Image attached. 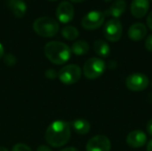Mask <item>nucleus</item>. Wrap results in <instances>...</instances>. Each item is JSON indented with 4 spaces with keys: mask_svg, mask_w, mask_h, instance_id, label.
Returning <instances> with one entry per match:
<instances>
[{
    "mask_svg": "<svg viewBox=\"0 0 152 151\" xmlns=\"http://www.w3.org/2000/svg\"><path fill=\"white\" fill-rule=\"evenodd\" d=\"M70 125L63 120L53 122L46 129L45 140L51 146L59 148L65 145L70 138Z\"/></svg>",
    "mask_w": 152,
    "mask_h": 151,
    "instance_id": "obj_1",
    "label": "nucleus"
},
{
    "mask_svg": "<svg viewBox=\"0 0 152 151\" xmlns=\"http://www.w3.org/2000/svg\"><path fill=\"white\" fill-rule=\"evenodd\" d=\"M46 58L54 64L62 65L66 63L71 55L70 48L64 43L52 41L47 43L44 48Z\"/></svg>",
    "mask_w": 152,
    "mask_h": 151,
    "instance_id": "obj_2",
    "label": "nucleus"
},
{
    "mask_svg": "<svg viewBox=\"0 0 152 151\" xmlns=\"http://www.w3.org/2000/svg\"><path fill=\"white\" fill-rule=\"evenodd\" d=\"M33 28L37 34L45 37H51L59 31L58 22L51 17H40L33 23Z\"/></svg>",
    "mask_w": 152,
    "mask_h": 151,
    "instance_id": "obj_3",
    "label": "nucleus"
},
{
    "mask_svg": "<svg viewBox=\"0 0 152 151\" xmlns=\"http://www.w3.org/2000/svg\"><path fill=\"white\" fill-rule=\"evenodd\" d=\"M106 64L103 60L100 58H90L88 59L83 67V72L86 78L95 79L102 76L105 70Z\"/></svg>",
    "mask_w": 152,
    "mask_h": 151,
    "instance_id": "obj_4",
    "label": "nucleus"
},
{
    "mask_svg": "<svg viewBox=\"0 0 152 151\" xmlns=\"http://www.w3.org/2000/svg\"><path fill=\"white\" fill-rule=\"evenodd\" d=\"M81 69L76 64H70L63 67L58 73L59 79L65 85H73L81 77Z\"/></svg>",
    "mask_w": 152,
    "mask_h": 151,
    "instance_id": "obj_5",
    "label": "nucleus"
},
{
    "mask_svg": "<svg viewBox=\"0 0 152 151\" xmlns=\"http://www.w3.org/2000/svg\"><path fill=\"white\" fill-rule=\"evenodd\" d=\"M123 27L118 19H110L103 28V34L106 39L110 42H117L121 38Z\"/></svg>",
    "mask_w": 152,
    "mask_h": 151,
    "instance_id": "obj_6",
    "label": "nucleus"
},
{
    "mask_svg": "<svg viewBox=\"0 0 152 151\" xmlns=\"http://www.w3.org/2000/svg\"><path fill=\"white\" fill-rule=\"evenodd\" d=\"M104 19H105L104 12L101 11H91L83 17L81 20V24L83 28L93 30L100 28L103 24Z\"/></svg>",
    "mask_w": 152,
    "mask_h": 151,
    "instance_id": "obj_7",
    "label": "nucleus"
},
{
    "mask_svg": "<svg viewBox=\"0 0 152 151\" xmlns=\"http://www.w3.org/2000/svg\"><path fill=\"white\" fill-rule=\"evenodd\" d=\"M126 85L133 92H141L148 87L149 78L142 73H134L126 77Z\"/></svg>",
    "mask_w": 152,
    "mask_h": 151,
    "instance_id": "obj_8",
    "label": "nucleus"
},
{
    "mask_svg": "<svg viewBox=\"0 0 152 151\" xmlns=\"http://www.w3.org/2000/svg\"><path fill=\"white\" fill-rule=\"evenodd\" d=\"M110 141L104 135H96L86 144V151H110Z\"/></svg>",
    "mask_w": 152,
    "mask_h": 151,
    "instance_id": "obj_9",
    "label": "nucleus"
},
{
    "mask_svg": "<svg viewBox=\"0 0 152 151\" xmlns=\"http://www.w3.org/2000/svg\"><path fill=\"white\" fill-rule=\"evenodd\" d=\"M56 16L62 23H68L73 20L74 7L68 1H62L56 9Z\"/></svg>",
    "mask_w": 152,
    "mask_h": 151,
    "instance_id": "obj_10",
    "label": "nucleus"
},
{
    "mask_svg": "<svg viewBox=\"0 0 152 151\" xmlns=\"http://www.w3.org/2000/svg\"><path fill=\"white\" fill-rule=\"evenodd\" d=\"M147 142L146 134L141 130H134L131 132L126 137V143L132 148H141Z\"/></svg>",
    "mask_w": 152,
    "mask_h": 151,
    "instance_id": "obj_11",
    "label": "nucleus"
},
{
    "mask_svg": "<svg viewBox=\"0 0 152 151\" xmlns=\"http://www.w3.org/2000/svg\"><path fill=\"white\" fill-rule=\"evenodd\" d=\"M150 8L149 0H133L131 3V13L135 18H142Z\"/></svg>",
    "mask_w": 152,
    "mask_h": 151,
    "instance_id": "obj_12",
    "label": "nucleus"
},
{
    "mask_svg": "<svg viewBox=\"0 0 152 151\" xmlns=\"http://www.w3.org/2000/svg\"><path fill=\"white\" fill-rule=\"evenodd\" d=\"M147 35V28L142 22L133 24L128 29V36L134 41H140Z\"/></svg>",
    "mask_w": 152,
    "mask_h": 151,
    "instance_id": "obj_13",
    "label": "nucleus"
},
{
    "mask_svg": "<svg viewBox=\"0 0 152 151\" xmlns=\"http://www.w3.org/2000/svg\"><path fill=\"white\" fill-rule=\"evenodd\" d=\"M126 8V3L125 0H116L110 7L104 12L105 15H110L114 17V19H118L119 16H121Z\"/></svg>",
    "mask_w": 152,
    "mask_h": 151,
    "instance_id": "obj_14",
    "label": "nucleus"
},
{
    "mask_svg": "<svg viewBox=\"0 0 152 151\" xmlns=\"http://www.w3.org/2000/svg\"><path fill=\"white\" fill-rule=\"evenodd\" d=\"M7 5L17 18H20L26 13L27 5L23 0H8Z\"/></svg>",
    "mask_w": 152,
    "mask_h": 151,
    "instance_id": "obj_15",
    "label": "nucleus"
},
{
    "mask_svg": "<svg viewBox=\"0 0 152 151\" xmlns=\"http://www.w3.org/2000/svg\"><path fill=\"white\" fill-rule=\"evenodd\" d=\"M70 126L77 133L82 134V135L89 133L90 128H91L90 123L86 119H76L71 122Z\"/></svg>",
    "mask_w": 152,
    "mask_h": 151,
    "instance_id": "obj_16",
    "label": "nucleus"
},
{
    "mask_svg": "<svg viewBox=\"0 0 152 151\" xmlns=\"http://www.w3.org/2000/svg\"><path fill=\"white\" fill-rule=\"evenodd\" d=\"M94 52L102 58H107L110 54V45L102 39H98L94 44Z\"/></svg>",
    "mask_w": 152,
    "mask_h": 151,
    "instance_id": "obj_17",
    "label": "nucleus"
},
{
    "mask_svg": "<svg viewBox=\"0 0 152 151\" xmlns=\"http://www.w3.org/2000/svg\"><path fill=\"white\" fill-rule=\"evenodd\" d=\"M70 50L76 55H84L89 51V44L84 40H78L72 44Z\"/></svg>",
    "mask_w": 152,
    "mask_h": 151,
    "instance_id": "obj_18",
    "label": "nucleus"
},
{
    "mask_svg": "<svg viewBox=\"0 0 152 151\" xmlns=\"http://www.w3.org/2000/svg\"><path fill=\"white\" fill-rule=\"evenodd\" d=\"M61 35L64 38H66L68 40H75L78 36L79 32L76 27L69 25V26H66L62 28Z\"/></svg>",
    "mask_w": 152,
    "mask_h": 151,
    "instance_id": "obj_19",
    "label": "nucleus"
},
{
    "mask_svg": "<svg viewBox=\"0 0 152 151\" xmlns=\"http://www.w3.org/2000/svg\"><path fill=\"white\" fill-rule=\"evenodd\" d=\"M4 62L5 65L10 66V67H12L16 63V58L12 53H7L4 56Z\"/></svg>",
    "mask_w": 152,
    "mask_h": 151,
    "instance_id": "obj_20",
    "label": "nucleus"
},
{
    "mask_svg": "<svg viewBox=\"0 0 152 151\" xmlns=\"http://www.w3.org/2000/svg\"><path fill=\"white\" fill-rule=\"evenodd\" d=\"M12 151H32V150L23 143H17L12 147Z\"/></svg>",
    "mask_w": 152,
    "mask_h": 151,
    "instance_id": "obj_21",
    "label": "nucleus"
},
{
    "mask_svg": "<svg viewBox=\"0 0 152 151\" xmlns=\"http://www.w3.org/2000/svg\"><path fill=\"white\" fill-rule=\"evenodd\" d=\"M45 77L49 79H55L58 77V73L55 69H47L45 71Z\"/></svg>",
    "mask_w": 152,
    "mask_h": 151,
    "instance_id": "obj_22",
    "label": "nucleus"
},
{
    "mask_svg": "<svg viewBox=\"0 0 152 151\" xmlns=\"http://www.w3.org/2000/svg\"><path fill=\"white\" fill-rule=\"evenodd\" d=\"M145 47L149 52L152 53V34L150 35L145 40Z\"/></svg>",
    "mask_w": 152,
    "mask_h": 151,
    "instance_id": "obj_23",
    "label": "nucleus"
},
{
    "mask_svg": "<svg viewBox=\"0 0 152 151\" xmlns=\"http://www.w3.org/2000/svg\"><path fill=\"white\" fill-rule=\"evenodd\" d=\"M146 130H147V133L152 136V119L149 120V122L147 123L146 125Z\"/></svg>",
    "mask_w": 152,
    "mask_h": 151,
    "instance_id": "obj_24",
    "label": "nucleus"
},
{
    "mask_svg": "<svg viewBox=\"0 0 152 151\" xmlns=\"http://www.w3.org/2000/svg\"><path fill=\"white\" fill-rule=\"evenodd\" d=\"M147 25L152 30V11L150 12V14L147 17Z\"/></svg>",
    "mask_w": 152,
    "mask_h": 151,
    "instance_id": "obj_25",
    "label": "nucleus"
},
{
    "mask_svg": "<svg viewBox=\"0 0 152 151\" xmlns=\"http://www.w3.org/2000/svg\"><path fill=\"white\" fill-rule=\"evenodd\" d=\"M37 151H52V150H51V149H50L49 147H47V146H45V145H41V146H39V147L37 148Z\"/></svg>",
    "mask_w": 152,
    "mask_h": 151,
    "instance_id": "obj_26",
    "label": "nucleus"
},
{
    "mask_svg": "<svg viewBox=\"0 0 152 151\" xmlns=\"http://www.w3.org/2000/svg\"><path fill=\"white\" fill-rule=\"evenodd\" d=\"M60 151H78V150L76 148H73V147H69V148H66V149H63Z\"/></svg>",
    "mask_w": 152,
    "mask_h": 151,
    "instance_id": "obj_27",
    "label": "nucleus"
},
{
    "mask_svg": "<svg viewBox=\"0 0 152 151\" xmlns=\"http://www.w3.org/2000/svg\"><path fill=\"white\" fill-rule=\"evenodd\" d=\"M147 151H152V140L147 145Z\"/></svg>",
    "mask_w": 152,
    "mask_h": 151,
    "instance_id": "obj_28",
    "label": "nucleus"
},
{
    "mask_svg": "<svg viewBox=\"0 0 152 151\" xmlns=\"http://www.w3.org/2000/svg\"><path fill=\"white\" fill-rule=\"evenodd\" d=\"M3 55H4V47H3L2 44L0 43V58H2Z\"/></svg>",
    "mask_w": 152,
    "mask_h": 151,
    "instance_id": "obj_29",
    "label": "nucleus"
},
{
    "mask_svg": "<svg viewBox=\"0 0 152 151\" xmlns=\"http://www.w3.org/2000/svg\"><path fill=\"white\" fill-rule=\"evenodd\" d=\"M0 151H9L7 149L4 148V147H0Z\"/></svg>",
    "mask_w": 152,
    "mask_h": 151,
    "instance_id": "obj_30",
    "label": "nucleus"
},
{
    "mask_svg": "<svg viewBox=\"0 0 152 151\" xmlns=\"http://www.w3.org/2000/svg\"><path fill=\"white\" fill-rule=\"evenodd\" d=\"M72 2H75V3H79V2H83L85 0H71Z\"/></svg>",
    "mask_w": 152,
    "mask_h": 151,
    "instance_id": "obj_31",
    "label": "nucleus"
},
{
    "mask_svg": "<svg viewBox=\"0 0 152 151\" xmlns=\"http://www.w3.org/2000/svg\"><path fill=\"white\" fill-rule=\"evenodd\" d=\"M104 1H106V2H109V1H110V0H104Z\"/></svg>",
    "mask_w": 152,
    "mask_h": 151,
    "instance_id": "obj_32",
    "label": "nucleus"
},
{
    "mask_svg": "<svg viewBox=\"0 0 152 151\" xmlns=\"http://www.w3.org/2000/svg\"><path fill=\"white\" fill-rule=\"evenodd\" d=\"M51 1H55V0H51Z\"/></svg>",
    "mask_w": 152,
    "mask_h": 151,
    "instance_id": "obj_33",
    "label": "nucleus"
}]
</instances>
